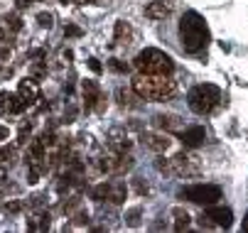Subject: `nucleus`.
Wrapping results in <instances>:
<instances>
[{
    "label": "nucleus",
    "mask_w": 248,
    "mask_h": 233,
    "mask_svg": "<svg viewBox=\"0 0 248 233\" xmlns=\"http://www.w3.org/2000/svg\"><path fill=\"white\" fill-rule=\"evenodd\" d=\"M8 22H10V29L13 32H20L22 29V20L20 17H8Z\"/></svg>",
    "instance_id": "nucleus-27"
},
{
    "label": "nucleus",
    "mask_w": 248,
    "mask_h": 233,
    "mask_svg": "<svg viewBox=\"0 0 248 233\" xmlns=\"http://www.w3.org/2000/svg\"><path fill=\"white\" fill-rule=\"evenodd\" d=\"M64 35H66V37H81V29L74 27V25H69V27L64 29Z\"/></svg>",
    "instance_id": "nucleus-26"
},
{
    "label": "nucleus",
    "mask_w": 248,
    "mask_h": 233,
    "mask_svg": "<svg viewBox=\"0 0 248 233\" xmlns=\"http://www.w3.org/2000/svg\"><path fill=\"white\" fill-rule=\"evenodd\" d=\"M199 223L204 228H211V226H219V228H229L233 223V214L231 209H224V206H214L209 204V209L199 216Z\"/></svg>",
    "instance_id": "nucleus-9"
},
{
    "label": "nucleus",
    "mask_w": 248,
    "mask_h": 233,
    "mask_svg": "<svg viewBox=\"0 0 248 233\" xmlns=\"http://www.w3.org/2000/svg\"><path fill=\"white\" fill-rule=\"evenodd\" d=\"M17 96H20V101L25 103V108L34 106V101H40V86H37V81H32V79L20 81V86H17Z\"/></svg>",
    "instance_id": "nucleus-10"
},
{
    "label": "nucleus",
    "mask_w": 248,
    "mask_h": 233,
    "mask_svg": "<svg viewBox=\"0 0 248 233\" xmlns=\"http://www.w3.org/2000/svg\"><path fill=\"white\" fill-rule=\"evenodd\" d=\"M177 91V84L170 74H138L133 79V93L143 101H167Z\"/></svg>",
    "instance_id": "nucleus-1"
},
{
    "label": "nucleus",
    "mask_w": 248,
    "mask_h": 233,
    "mask_svg": "<svg viewBox=\"0 0 248 233\" xmlns=\"http://www.w3.org/2000/svg\"><path fill=\"white\" fill-rule=\"evenodd\" d=\"M125 196H128V187L123 182H103L93 189L96 202H106V199H108L111 204H123Z\"/></svg>",
    "instance_id": "nucleus-8"
},
{
    "label": "nucleus",
    "mask_w": 248,
    "mask_h": 233,
    "mask_svg": "<svg viewBox=\"0 0 248 233\" xmlns=\"http://www.w3.org/2000/svg\"><path fill=\"white\" fill-rule=\"evenodd\" d=\"M79 3H96V0H79Z\"/></svg>",
    "instance_id": "nucleus-35"
},
{
    "label": "nucleus",
    "mask_w": 248,
    "mask_h": 233,
    "mask_svg": "<svg viewBox=\"0 0 248 233\" xmlns=\"http://www.w3.org/2000/svg\"><path fill=\"white\" fill-rule=\"evenodd\" d=\"M180 199H187L192 204H202V206H209V204H217L221 199V187L217 184H192V187H182L180 189Z\"/></svg>",
    "instance_id": "nucleus-6"
},
{
    "label": "nucleus",
    "mask_w": 248,
    "mask_h": 233,
    "mask_svg": "<svg viewBox=\"0 0 248 233\" xmlns=\"http://www.w3.org/2000/svg\"><path fill=\"white\" fill-rule=\"evenodd\" d=\"M27 135H30V125H22V128H20V138H17V145H25V143H27Z\"/></svg>",
    "instance_id": "nucleus-25"
},
{
    "label": "nucleus",
    "mask_w": 248,
    "mask_h": 233,
    "mask_svg": "<svg viewBox=\"0 0 248 233\" xmlns=\"http://www.w3.org/2000/svg\"><path fill=\"white\" fill-rule=\"evenodd\" d=\"M37 22H40L42 27H47V29H49V27H52V22H54V17H52V13H40V15H37Z\"/></svg>",
    "instance_id": "nucleus-22"
},
{
    "label": "nucleus",
    "mask_w": 248,
    "mask_h": 233,
    "mask_svg": "<svg viewBox=\"0 0 248 233\" xmlns=\"http://www.w3.org/2000/svg\"><path fill=\"white\" fill-rule=\"evenodd\" d=\"M0 42H3V29H0Z\"/></svg>",
    "instance_id": "nucleus-36"
},
{
    "label": "nucleus",
    "mask_w": 248,
    "mask_h": 233,
    "mask_svg": "<svg viewBox=\"0 0 248 233\" xmlns=\"http://www.w3.org/2000/svg\"><path fill=\"white\" fill-rule=\"evenodd\" d=\"M15 5H17L20 10H25V8H30V5H32V0H15Z\"/></svg>",
    "instance_id": "nucleus-31"
},
{
    "label": "nucleus",
    "mask_w": 248,
    "mask_h": 233,
    "mask_svg": "<svg viewBox=\"0 0 248 233\" xmlns=\"http://www.w3.org/2000/svg\"><path fill=\"white\" fill-rule=\"evenodd\" d=\"M113 40H116V44H130V40H133V29H130L128 22H116Z\"/></svg>",
    "instance_id": "nucleus-17"
},
{
    "label": "nucleus",
    "mask_w": 248,
    "mask_h": 233,
    "mask_svg": "<svg viewBox=\"0 0 248 233\" xmlns=\"http://www.w3.org/2000/svg\"><path fill=\"white\" fill-rule=\"evenodd\" d=\"M157 167L174 175V177H194L202 172V164L194 155H187V152H180V155H174L170 162H157Z\"/></svg>",
    "instance_id": "nucleus-5"
},
{
    "label": "nucleus",
    "mask_w": 248,
    "mask_h": 233,
    "mask_svg": "<svg viewBox=\"0 0 248 233\" xmlns=\"http://www.w3.org/2000/svg\"><path fill=\"white\" fill-rule=\"evenodd\" d=\"M49 223H52L49 221V214H45V211L37 214V216H32V218H27V228L30 231H47Z\"/></svg>",
    "instance_id": "nucleus-18"
},
{
    "label": "nucleus",
    "mask_w": 248,
    "mask_h": 233,
    "mask_svg": "<svg viewBox=\"0 0 248 233\" xmlns=\"http://www.w3.org/2000/svg\"><path fill=\"white\" fill-rule=\"evenodd\" d=\"M125 218H128V226H133V228H135V226H140V209H133Z\"/></svg>",
    "instance_id": "nucleus-23"
},
{
    "label": "nucleus",
    "mask_w": 248,
    "mask_h": 233,
    "mask_svg": "<svg viewBox=\"0 0 248 233\" xmlns=\"http://www.w3.org/2000/svg\"><path fill=\"white\" fill-rule=\"evenodd\" d=\"M219 101H221V91H219L214 84H199V86H194V88L189 91V96H187V103H189V108H192L197 116L211 113V111L219 106Z\"/></svg>",
    "instance_id": "nucleus-3"
},
{
    "label": "nucleus",
    "mask_w": 248,
    "mask_h": 233,
    "mask_svg": "<svg viewBox=\"0 0 248 233\" xmlns=\"http://www.w3.org/2000/svg\"><path fill=\"white\" fill-rule=\"evenodd\" d=\"M98 164V170L106 172V175H123L133 167V157L128 152H118V150H111V152H106L103 157L96 160Z\"/></svg>",
    "instance_id": "nucleus-7"
},
{
    "label": "nucleus",
    "mask_w": 248,
    "mask_h": 233,
    "mask_svg": "<svg viewBox=\"0 0 248 233\" xmlns=\"http://www.w3.org/2000/svg\"><path fill=\"white\" fill-rule=\"evenodd\" d=\"M5 211H10V214L22 211V202H8V204H5Z\"/></svg>",
    "instance_id": "nucleus-24"
},
{
    "label": "nucleus",
    "mask_w": 248,
    "mask_h": 233,
    "mask_svg": "<svg viewBox=\"0 0 248 233\" xmlns=\"http://www.w3.org/2000/svg\"><path fill=\"white\" fill-rule=\"evenodd\" d=\"M174 216H177V221H174V231H185V228H189V214H187V211L174 209Z\"/></svg>",
    "instance_id": "nucleus-20"
},
{
    "label": "nucleus",
    "mask_w": 248,
    "mask_h": 233,
    "mask_svg": "<svg viewBox=\"0 0 248 233\" xmlns=\"http://www.w3.org/2000/svg\"><path fill=\"white\" fill-rule=\"evenodd\" d=\"M5 177H8V170H5V167H0V182H3Z\"/></svg>",
    "instance_id": "nucleus-33"
},
{
    "label": "nucleus",
    "mask_w": 248,
    "mask_h": 233,
    "mask_svg": "<svg viewBox=\"0 0 248 233\" xmlns=\"http://www.w3.org/2000/svg\"><path fill=\"white\" fill-rule=\"evenodd\" d=\"M155 125L157 128H165V130H177L182 125V120L177 116H155Z\"/></svg>",
    "instance_id": "nucleus-19"
},
{
    "label": "nucleus",
    "mask_w": 248,
    "mask_h": 233,
    "mask_svg": "<svg viewBox=\"0 0 248 233\" xmlns=\"http://www.w3.org/2000/svg\"><path fill=\"white\" fill-rule=\"evenodd\" d=\"M243 231H248V214H246V218H243Z\"/></svg>",
    "instance_id": "nucleus-34"
},
{
    "label": "nucleus",
    "mask_w": 248,
    "mask_h": 233,
    "mask_svg": "<svg viewBox=\"0 0 248 233\" xmlns=\"http://www.w3.org/2000/svg\"><path fill=\"white\" fill-rule=\"evenodd\" d=\"M118 98H121V103H123V106H133V101H130V93H125L123 88H118Z\"/></svg>",
    "instance_id": "nucleus-28"
},
{
    "label": "nucleus",
    "mask_w": 248,
    "mask_h": 233,
    "mask_svg": "<svg viewBox=\"0 0 248 233\" xmlns=\"http://www.w3.org/2000/svg\"><path fill=\"white\" fill-rule=\"evenodd\" d=\"M108 145L111 150H118V152H128L130 150V138L123 128H113L111 135H108Z\"/></svg>",
    "instance_id": "nucleus-13"
},
{
    "label": "nucleus",
    "mask_w": 248,
    "mask_h": 233,
    "mask_svg": "<svg viewBox=\"0 0 248 233\" xmlns=\"http://www.w3.org/2000/svg\"><path fill=\"white\" fill-rule=\"evenodd\" d=\"M133 66L140 74H172V69H174L172 59L160 49H143L135 57Z\"/></svg>",
    "instance_id": "nucleus-4"
},
{
    "label": "nucleus",
    "mask_w": 248,
    "mask_h": 233,
    "mask_svg": "<svg viewBox=\"0 0 248 233\" xmlns=\"http://www.w3.org/2000/svg\"><path fill=\"white\" fill-rule=\"evenodd\" d=\"M148 150H155V152H165L170 147V140L165 135H157V132H143V138H140Z\"/></svg>",
    "instance_id": "nucleus-14"
},
{
    "label": "nucleus",
    "mask_w": 248,
    "mask_h": 233,
    "mask_svg": "<svg viewBox=\"0 0 248 233\" xmlns=\"http://www.w3.org/2000/svg\"><path fill=\"white\" fill-rule=\"evenodd\" d=\"M108 66H111L113 72H118V74H125V72H128V64H125V61H121V59H111V61H108Z\"/></svg>",
    "instance_id": "nucleus-21"
},
{
    "label": "nucleus",
    "mask_w": 248,
    "mask_h": 233,
    "mask_svg": "<svg viewBox=\"0 0 248 233\" xmlns=\"http://www.w3.org/2000/svg\"><path fill=\"white\" fill-rule=\"evenodd\" d=\"M101 101V88L96 81H84V106L86 111H93Z\"/></svg>",
    "instance_id": "nucleus-15"
},
{
    "label": "nucleus",
    "mask_w": 248,
    "mask_h": 233,
    "mask_svg": "<svg viewBox=\"0 0 248 233\" xmlns=\"http://www.w3.org/2000/svg\"><path fill=\"white\" fill-rule=\"evenodd\" d=\"M180 42H182V49L189 52V54H197L209 44V27H206V22L199 13L192 10V13L182 15V20H180Z\"/></svg>",
    "instance_id": "nucleus-2"
},
{
    "label": "nucleus",
    "mask_w": 248,
    "mask_h": 233,
    "mask_svg": "<svg viewBox=\"0 0 248 233\" xmlns=\"http://www.w3.org/2000/svg\"><path fill=\"white\" fill-rule=\"evenodd\" d=\"M172 3L170 0H153V3H148V8H145V17H150V20H165V17H170L172 15Z\"/></svg>",
    "instance_id": "nucleus-11"
},
{
    "label": "nucleus",
    "mask_w": 248,
    "mask_h": 233,
    "mask_svg": "<svg viewBox=\"0 0 248 233\" xmlns=\"http://www.w3.org/2000/svg\"><path fill=\"white\" fill-rule=\"evenodd\" d=\"M13 155H15L13 147H3V150H0V157H5V160H13Z\"/></svg>",
    "instance_id": "nucleus-30"
},
{
    "label": "nucleus",
    "mask_w": 248,
    "mask_h": 233,
    "mask_svg": "<svg viewBox=\"0 0 248 233\" xmlns=\"http://www.w3.org/2000/svg\"><path fill=\"white\" fill-rule=\"evenodd\" d=\"M89 69L96 72V74H101V64H98V59H89Z\"/></svg>",
    "instance_id": "nucleus-29"
},
{
    "label": "nucleus",
    "mask_w": 248,
    "mask_h": 233,
    "mask_svg": "<svg viewBox=\"0 0 248 233\" xmlns=\"http://www.w3.org/2000/svg\"><path fill=\"white\" fill-rule=\"evenodd\" d=\"M25 111V103L20 101V96L17 93H8L3 91L0 93V113H22Z\"/></svg>",
    "instance_id": "nucleus-12"
},
{
    "label": "nucleus",
    "mask_w": 248,
    "mask_h": 233,
    "mask_svg": "<svg viewBox=\"0 0 248 233\" xmlns=\"http://www.w3.org/2000/svg\"><path fill=\"white\" fill-rule=\"evenodd\" d=\"M5 138H8V128L0 125V140H5Z\"/></svg>",
    "instance_id": "nucleus-32"
},
{
    "label": "nucleus",
    "mask_w": 248,
    "mask_h": 233,
    "mask_svg": "<svg viewBox=\"0 0 248 233\" xmlns=\"http://www.w3.org/2000/svg\"><path fill=\"white\" fill-rule=\"evenodd\" d=\"M180 138H182L185 147H199L204 143V138H206V132H204L202 125H194V128H187Z\"/></svg>",
    "instance_id": "nucleus-16"
}]
</instances>
